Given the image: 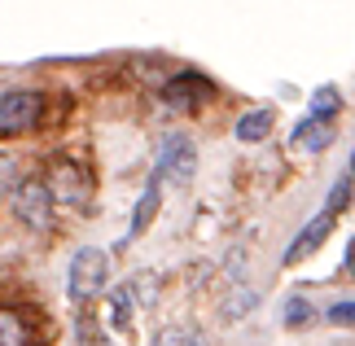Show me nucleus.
I'll use <instances>...</instances> for the list:
<instances>
[{"mask_svg": "<svg viewBox=\"0 0 355 346\" xmlns=\"http://www.w3.org/2000/svg\"><path fill=\"white\" fill-rule=\"evenodd\" d=\"M44 189H49L53 206H84V198H88V175L71 158H53L49 162V175H44Z\"/></svg>", "mask_w": 355, "mask_h": 346, "instance_id": "nucleus-4", "label": "nucleus"}, {"mask_svg": "<svg viewBox=\"0 0 355 346\" xmlns=\"http://www.w3.org/2000/svg\"><path fill=\"white\" fill-rule=\"evenodd\" d=\"M154 346H202L193 334H184V329H167V334H162Z\"/></svg>", "mask_w": 355, "mask_h": 346, "instance_id": "nucleus-17", "label": "nucleus"}, {"mask_svg": "<svg viewBox=\"0 0 355 346\" xmlns=\"http://www.w3.org/2000/svg\"><path fill=\"white\" fill-rule=\"evenodd\" d=\"M329 141H334V123H329V119H311V114L298 123L294 136H290V145L303 149V154H320Z\"/></svg>", "mask_w": 355, "mask_h": 346, "instance_id": "nucleus-8", "label": "nucleus"}, {"mask_svg": "<svg viewBox=\"0 0 355 346\" xmlns=\"http://www.w3.org/2000/svg\"><path fill=\"white\" fill-rule=\"evenodd\" d=\"M329 320L334 325H355V302H334V307H329Z\"/></svg>", "mask_w": 355, "mask_h": 346, "instance_id": "nucleus-18", "label": "nucleus"}, {"mask_svg": "<svg viewBox=\"0 0 355 346\" xmlns=\"http://www.w3.org/2000/svg\"><path fill=\"white\" fill-rule=\"evenodd\" d=\"M35 329L18 307H0V346H31Z\"/></svg>", "mask_w": 355, "mask_h": 346, "instance_id": "nucleus-9", "label": "nucleus"}, {"mask_svg": "<svg viewBox=\"0 0 355 346\" xmlns=\"http://www.w3.org/2000/svg\"><path fill=\"white\" fill-rule=\"evenodd\" d=\"M40 110H44V96H40L35 88H9V92H0V136H18L26 128H35Z\"/></svg>", "mask_w": 355, "mask_h": 346, "instance_id": "nucleus-2", "label": "nucleus"}, {"mask_svg": "<svg viewBox=\"0 0 355 346\" xmlns=\"http://www.w3.org/2000/svg\"><path fill=\"white\" fill-rule=\"evenodd\" d=\"M211 96V84L202 75H175L167 88H162V101L171 110H198L202 101Z\"/></svg>", "mask_w": 355, "mask_h": 346, "instance_id": "nucleus-6", "label": "nucleus"}, {"mask_svg": "<svg viewBox=\"0 0 355 346\" xmlns=\"http://www.w3.org/2000/svg\"><path fill=\"white\" fill-rule=\"evenodd\" d=\"M343 110V96H338V88H316V96H311V119H329Z\"/></svg>", "mask_w": 355, "mask_h": 346, "instance_id": "nucleus-12", "label": "nucleus"}, {"mask_svg": "<svg viewBox=\"0 0 355 346\" xmlns=\"http://www.w3.org/2000/svg\"><path fill=\"white\" fill-rule=\"evenodd\" d=\"M105 272H110V254L97 250V245H84V250H75L71 268H66V294L75 302H88L101 294L105 285Z\"/></svg>", "mask_w": 355, "mask_h": 346, "instance_id": "nucleus-1", "label": "nucleus"}, {"mask_svg": "<svg viewBox=\"0 0 355 346\" xmlns=\"http://www.w3.org/2000/svg\"><path fill=\"white\" fill-rule=\"evenodd\" d=\"M193 167H198L193 141L180 136V132H171L167 141L158 145V167H154V175L158 180H171V184H189V180H193Z\"/></svg>", "mask_w": 355, "mask_h": 346, "instance_id": "nucleus-5", "label": "nucleus"}, {"mask_svg": "<svg viewBox=\"0 0 355 346\" xmlns=\"http://www.w3.org/2000/svg\"><path fill=\"white\" fill-rule=\"evenodd\" d=\"M347 268H351V272H355V241H351V245H347Z\"/></svg>", "mask_w": 355, "mask_h": 346, "instance_id": "nucleus-19", "label": "nucleus"}, {"mask_svg": "<svg viewBox=\"0 0 355 346\" xmlns=\"http://www.w3.org/2000/svg\"><path fill=\"white\" fill-rule=\"evenodd\" d=\"M13 215H18V224H26L31 232H49L53 228V198L44 189V180H22L18 189H13Z\"/></svg>", "mask_w": 355, "mask_h": 346, "instance_id": "nucleus-3", "label": "nucleus"}, {"mask_svg": "<svg viewBox=\"0 0 355 346\" xmlns=\"http://www.w3.org/2000/svg\"><path fill=\"white\" fill-rule=\"evenodd\" d=\"M13 189H18V162L9 154H0V198H9Z\"/></svg>", "mask_w": 355, "mask_h": 346, "instance_id": "nucleus-14", "label": "nucleus"}, {"mask_svg": "<svg viewBox=\"0 0 355 346\" xmlns=\"http://www.w3.org/2000/svg\"><path fill=\"white\" fill-rule=\"evenodd\" d=\"M158 189H162V180H158V175H149V184H145V193H141V202H136V211H132V232H128V237H141V232L149 228V219H154V211H158Z\"/></svg>", "mask_w": 355, "mask_h": 346, "instance_id": "nucleus-10", "label": "nucleus"}, {"mask_svg": "<svg viewBox=\"0 0 355 346\" xmlns=\"http://www.w3.org/2000/svg\"><path fill=\"white\" fill-rule=\"evenodd\" d=\"M351 184H355V180H351V171H347V175H338V184L329 189V206H324L329 215H338V211L347 206V198H351Z\"/></svg>", "mask_w": 355, "mask_h": 346, "instance_id": "nucleus-13", "label": "nucleus"}, {"mask_svg": "<svg viewBox=\"0 0 355 346\" xmlns=\"http://www.w3.org/2000/svg\"><path fill=\"white\" fill-rule=\"evenodd\" d=\"M311 320V302L307 298H290V302H285V325H307Z\"/></svg>", "mask_w": 355, "mask_h": 346, "instance_id": "nucleus-15", "label": "nucleus"}, {"mask_svg": "<svg viewBox=\"0 0 355 346\" xmlns=\"http://www.w3.org/2000/svg\"><path fill=\"white\" fill-rule=\"evenodd\" d=\"M351 180H355V167H351Z\"/></svg>", "mask_w": 355, "mask_h": 346, "instance_id": "nucleus-20", "label": "nucleus"}, {"mask_svg": "<svg viewBox=\"0 0 355 346\" xmlns=\"http://www.w3.org/2000/svg\"><path fill=\"white\" fill-rule=\"evenodd\" d=\"M254 289H237V294H233V307H224V315H228V320H237V315H245V311H254Z\"/></svg>", "mask_w": 355, "mask_h": 346, "instance_id": "nucleus-16", "label": "nucleus"}, {"mask_svg": "<svg viewBox=\"0 0 355 346\" xmlns=\"http://www.w3.org/2000/svg\"><path fill=\"white\" fill-rule=\"evenodd\" d=\"M268 132H272V110H250V114L237 119V141H245V145L263 141Z\"/></svg>", "mask_w": 355, "mask_h": 346, "instance_id": "nucleus-11", "label": "nucleus"}, {"mask_svg": "<svg viewBox=\"0 0 355 346\" xmlns=\"http://www.w3.org/2000/svg\"><path fill=\"white\" fill-rule=\"evenodd\" d=\"M329 228H334V215L329 211H320L316 219H307L303 232H298V237L290 241V250H285V263H298V259H307L311 250H320L324 237H329Z\"/></svg>", "mask_w": 355, "mask_h": 346, "instance_id": "nucleus-7", "label": "nucleus"}]
</instances>
